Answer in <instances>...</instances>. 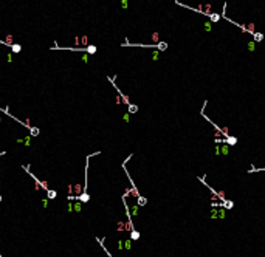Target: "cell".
Here are the masks:
<instances>
[{"instance_id":"cell-1","label":"cell","mask_w":265,"mask_h":257,"mask_svg":"<svg viewBox=\"0 0 265 257\" xmlns=\"http://www.w3.org/2000/svg\"><path fill=\"white\" fill-rule=\"evenodd\" d=\"M101 152H95V154H90L85 156V169H84V188H82V192H81V195L78 197V200L81 201V203H89L90 201V195L87 192L89 189V161L90 158H93L95 155H99Z\"/></svg>"},{"instance_id":"cell-2","label":"cell","mask_w":265,"mask_h":257,"mask_svg":"<svg viewBox=\"0 0 265 257\" xmlns=\"http://www.w3.org/2000/svg\"><path fill=\"white\" fill-rule=\"evenodd\" d=\"M22 169H23V171H25L26 173L30 175L31 178L34 180V181H36V184H39V188H42V189L45 190V192H47V197H48V198H50V200H55L56 197H57V192H56L55 189H50V188H48V186L44 183V181H42V180H39V178H37L36 175L33 173V172L30 171V166H25V164H23V166H22Z\"/></svg>"},{"instance_id":"cell-3","label":"cell","mask_w":265,"mask_h":257,"mask_svg":"<svg viewBox=\"0 0 265 257\" xmlns=\"http://www.w3.org/2000/svg\"><path fill=\"white\" fill-rule=\"evenodd\" d=\"M0 112H2V113H5V115H6V116H9V118H13L14 121H17L20 125H23V127H25L26 130H30V135H31V136H39V133H40V129H39V127H33V125L30 124V121H20L19 118H16L14 115H11V113H9V110H8L6 107H0Z\"/></svg>"},{"instance_id":"cell-4","label":"cell","mask_w":265,"mask_h":257,"mask_svg":"<svg viewBox=\"0 0 265 257\" xmlns=\"http://www.w3.org/2000/svg\"><path fill=\"white\" fill-rule=\"evenodd\" d=\"M51 50H67V51H76V53H87V54H96L98 48L96 45H87V47H59L55 45Z\"/></svg>"},{"instance_id":"cell-5","label":"cell","mask_w":265,"mask_h":257,"mask_svg":"<svg viewBox=\"0 0 265 257\" xmlns=\"http://www.w3.org/2000/svg\"><path fill=\"white\" fill-rule=\"evenodd\" d=\"M121 47H143V48H155V50L164 51L167 50V43L166 42H158V43H129L127 39H124V43H121Z\"/></svg>"},{"instance_id":"cell-6","label":"cell","mask_w":265,"mask_h":257,"mask_svg":"<svg viewBox=\"0 0 265 257\" xmlns=\"http://www.w3.org/2000/svg\"><path fill=\"white\" fill-rule=\"evenodd\" d=\"M115 79H116V76H113V78H112V76H107V81H109V82L112 84V87H113V88H115V90H116V93H118V96H120V99H121V101L124 102V105H127V107H129V105H130V104H132V102H130V101H129V98H127L126 95H124V93L121 91V88H120V87H118V85H116V82H115Z\"/></svg>"},{"instance_id":"cell-7","label":"cell","mask_w":265,"mask_h":257,"mask_svg":"<svg viewBox=\"0 0 265 257\" xmlns=\"http://www.w3.org/2000/svg\"><path fill=\"white\" fill-rule=\"evenodd\" d=\"M0 43H2V45H5V47H8V48H11L13 53H20V51H22V45H19V43L6 42V40H2V39H0Z\"/></svg>"},{"instance_id":"cell-8","label":"cell","mask_w":265,"mask_h":257,"mask_svg":"<svg viewBox=\"0 0 265 257\" xmlns=\"http://www.w3.org/2000/svg\"><path fill=\"white\" fill-rule=\"evenodd\" d=\"M95 239H96V242H98V243H99V246H101L102 249H104V253H106V256H107V257H113V254L110 253V251H109V249H107V246H106V245H104V239H99V237H95Z\"/></svg>"},{"instance_id":"cell-9","label":"cell","mask_w":265,"mask_h":257,"mask_svg":"<svg viewBox=\"0 0 265 257\" xmlns=\"http://www.w3.org/2000/svg\"><path fill=\"white\" fill-rule=\"evenodd\" d=\"M223 144H226V146H236L237 144V138L236 136H228V138H225L223 139Z\"/></svg>"},{"instance_id":"cell-10","label":"cell","mask_w":265,"mask_h":257,"mask_svg":"<svg viewBox=\"0 0 265 257\" xmlns=\"http://www.w3.org/2000/svg\"><path fill=\"white\" fill-rule=\"evenodd\" d=\"M222 207H223V209H232V207H234V201L232 200H225L223 203H222Z\"/></svg>"},{"instance_id":"cell-11","label":"cell","mask_w":265,"mask_h":257,"mask_svg":"<svg viewBox=\"0 0 265 257\" xmlns=\"http://www.w3.org/2000/svg\"><path fill=\"white\" fill-rule=\"evenodd\" d=\"M137 205H138V206H144V205H147V198H146V197H143V195H141V197H138V198H137Z\"/></svg>"},{"instance_id":"cell-12","label":"cell","mask_w":265,"mask_h":257,"mask_svg":"<svg viewBox=\"0 0 265 257\" xmlns=\"http://www.w3.org/2000/svg\"><path fill=\"white\" fill-rule=\"evenodd\" d=\"M209 215H211V218H217V215H219V207H211Z\"/></svg>"},{"instance_id":"cell-13","label":"cell","mask_w":265,"mask_h":257,"mask_svg":"<svg viewBox=\"0 0 265 257\" xmlns=\"http://www.w3.org/2000/svg\"><path fill=\"white\" fill-rule=\"evenodd\" d=\"M228 152H230V147L226 146V144H222V146H220V155H228Z\"/></svg>"},{"instance_id":"cell-14","label":"cell","mask_w":265,"mask_h":257,"mask_svg":"<svg viewBox=\"0 0 265 257\" xmlns=\"http://www.w3.org/2000/svg\"><path fill=\"white\" fill-rule=\"evenodd\" d=\"M138 239H140V232L137 231V229H133V231L130 232V240L135 242V240H138Z\"/></svg>"},{"instance_id":"cell-15","label":"cell","mask_w":265,"mask_h":257,"mask_svg":"<svg viewBox=\"0 0 265 257\" xmlns=\"http://www.w3.org/2000/svg\"><path fill=\"white\" fill-rule=\"evenodd\" d=\"M253 37H254V42H256V43L264 40V34H262V33H257V31H256V34H254Z\"/></svg>"},{"instance_id":"cell-16","label":"cell","mask_w":265,"mask_h":257,"mask_svg":"<svg viewBox=\"0 0 265 257\" xmlns=\"http://www.w3.org/2000/svg\"><path fill=\"white\" fill-rule=\"evenodd\" d=\"M127 110H129V113H137V112H138V105H135V104H130V105L127 107Z\"/></svg>"},{"instance_id":"cell-17","label":"cell","mask_w":265,"mask_h":257,"mask_svg":"<svg viewBox=\"0 0 265 257\" xmlns=\"http://www.w3.org/2000/svg\"><path fill=\"white\" fill-rule=\"evenodd\" d=\"M217 218H226V209H223V207H219V215Z\"/></svg>"},{"instance_id":"cell-18","label":"cell","mask_w":265,"mask_h":257,"mask_svg":"<svg viewBox=\"0 0 265 257\" xmlns=\"http://www.w3.org/2000/svg\"><path fill=\"white\" fill-rule=\"evenodd\" d=\"M209 20H211V22H219V20H220V14H213V13H211Z\"/></svg>"},{"instance_id":"cell-19","label":"cell","mask_w":265,"mask_h":257,"mask_svg":"<svg viewBox=\"0 0 265 257\" xmlns=\"http://www.w3.org/2000/svg\"><path fill=\"white\" fill-rule=\"evenodd\" d=\"M254 48H256V42H254V40H253V42H248V51L253 53Z\"/></svg>"},{"instance_id":"cell-20","label":"cell","mask_w":265,"mask_h":257,"mask_svg":"<svg viewBox=\"0 0 265 257\" xmlns=\"http://www.w3.org/2000/svg\"><path fill=\"white\" fill-rule=\"evenodd\" d=\"M205 28H206V31H211V22H205Z\"/></svg>"},{"instance_id":"cell-21","label":"cell","mask_w":265,"mask_h":257,"mask_svg":"<svg viewBox=\"0 0 265 257\" xmlns=\"http://www.w3.org/2000/svg\"><path fill=\"white\" fill-rule=\"evenodd\" d=\"M3 155H6V150L0 152V156H3ZM0 203H2V195H0Z\"/></svg>"},{"instance_id":"cell-22","label":"cell","mask_w":265,"mask_h":257,"mask_svg":"<svg viewBox=\"0 0 265 257\" xmlns=\"http://www.w3.org/2000/svg\"><path fill=\"white\" fill-rule=\"evenodd\" d=\"M215 155H220V146H215Z\"/></svg>"},{"instance_id":"cell-23","label":"cell","mask_w":265,"mask_h":257,"mask_svg":"<svg viewBox=\"0 0 265 257\" xmlns=\"http://www.w3.org/2000/svg\"><path fill=\"white\" fill-rule=\"evenodd\" d=\"M0 257H3V256H2V253H0Z\"/></svg>"},{"instance_id":"cell-24","label":"cell","mask_w":265,"mask_h":257,"mask_svg":"<svg viewBox=\"0 0 265 257\" xmlns=\"http://www.w3.org/2000/svg\"><path fill=\"white\" fill-rule=\"evenodd\" d=\"M0 121H2V118H0Z\"/></svg>"}]
</instances>
